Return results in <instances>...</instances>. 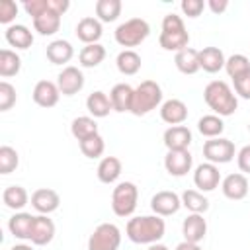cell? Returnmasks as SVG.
<instances>
[{
    "mask_svg": "<svg viewBox=\"0 0 250 250\" xmlns=\"http://www.w3.org/2000/svg\"><path fill=\"white\" fill-rule=\"evenodd\" d=\"M127 238L135 244H154L160 242V238L166 232V223L158 215H141L129 219L125 227Z\"/></svg>",
    "mask_w": 250,
    "mask_h": 250,
    "instance_id": "obj_1",
    "label": "cell"
},
{
    "mask_svg": "<svg viewBox=\"0 0 250 250\" xmlns=\"http://www.w3.org/2000/svg\"><path fill=\"white\" fill-rule=\"evenodd\" d=\"M203 100L219 117L232 115L238 109L236 94L225 80H211L203 90Z\"/></svg>",
    "mask_w": 250,
    "mask_h": 250,
    "instance_id": "obj_2",
    "label": "cell"
},
{
    "mask_svg": "<svg viewBox=\"0 0 250 250\" xmlns=\"http://www.w3.org/2000/svg\"><path fill=\"white\" fill-rule=\"evenodd\" d=\"M158 43L164 51H174V53H178V51H182L189 45V33L184 25V20L178 14L170 12V14L164 16L162 31L158 35Z\"/></svg>",
    "mask_w": 250,
    "mask_h": 250,
    "instance_id": "obj_3",
    "label": "cell"
},
{
    "mask_svg": "<svg viewBox=\"0 0 250 250\" xmlns=\"http://www.w3.org/2000/svg\"><path fill=\"white\" fill-rule=\"evenodd\" d=\"M162 105V88L154 80H145L141 82L135 92H133V104H131V113L133 115H146L152 109Z\"/></svg>",
    "mask_w": 250,
    "mask_h": 250,
    "instance_id": "obj_4",
    "label": "cell"
},
{
    "mask_svg": "<svg viewBox=\"0 0 250 250\" xmlns=\"http://www.w3.org/2000/svg\"><path fill=\"white\" fill-rule=\"evenodd\" d=\"M150 33V25L146 20L143 18H131L127 21H123L121 25H117L115 29V41L125 47V49H131V47H137L141 45Z\"/></svg>",
    "mask_w": 250,
    "mask_h": 250,
    "instance_id": "obj_5",
    "label": "cell"
},
{
    "mask_svg": "<svg viewBox=\"0 0 250 250\" xmlns=\"http://www.w3.org/2000/svg\"><path fill=\"white\" fill-rule=\"evenodd\" d=\"M139 188L133 182H119L111 193V209L117 217H131L137 209Z\"/></svg>",
    "mask_w": 250,
    "mask_h": 250,
    "instance_id": "obj_6",
    "label": "cell"
},
{
    "mask_svg": "<svg viewBox=\"0 0 250 250\" xmlns=\"http://www.w3.org/2000/svg\"><path fill=\"white\" fill-rule=\"evenodd\" d=\"M121 244V230L113 223H102L88 238V250H117Z\"/></svg>",
    "mask_w": 250,
    "mask_h": 250,
    "instance_id": "obj_7",
    "label": "cell"
},
{
    "mask_svg": "<svg viewBox=\"0 0 250 250\" xmlns=\"http://www.w3.org/2000/svg\"><path fill=\"white\" fill-rule=\"evenodd\" d=\"M234 154H236L234 143L225 139V137L209 139L203 145V156L211 164H227V162H230L234 158Z\"/></svg>",
    "mask_w": 250,
    "mask_h": 250,
    "instance_id": "obj_8",
    "label": "cell"
},
{
    "mask_svg": "<svg viewBox=\"0 0 250 250\" xmlns=\"http://www.w3.org/2000/svg\"><path fill=\"white\" fill-rule=\"evenodd\" d=\"M180 207H182V197L176 191L162 189V191H156L150 197V209L158 217H170V215L178 213Z\"/></svg>",
    "mask_w": 250,
    "mask_h": 250,
    "instance_id": "obj_9",
    "label": "cell"
},
{
    "mask_svg": "<svg viewBox=\"0 0 250 250\" xmlns=\"http://www.w3.org/2000/svg\"><path fill=\"white\" fill-rule=\"evenodd\" d=\"M221 182L223 180H221V172H219L217 164L203 162L193 172V184L199 191H213Z\"/></svg>",
    "mask_w": 250,
    "mask_h": 250,
    "instance_id": "obj_10",
    "label": "cell"
},
{
    "mask_svg": "<svg viewBox=\"0 0 250 250\" xmlns=\"http://www.w3.org/2000/svg\"><path fill=\"white\" fill-rule=\"evenodd\" d=\"M221 189H223V195L227 199H232V201H240L248 195V189H250V182L248 178L242 174V172H234V174H229L223 178L221 182Z\"/></svg>",
    "mask_w": 250,
    "mask_h": 250,
    "instance_id": "obj_11",
    "label": "cell"
},
{
    "mask_svg": "<svg viewBox=\"0 0 250 250\" xmlns=\"http://www.w3.org/2000/svg\"><path fill=\"white\" fill-rule=\"evenodd\" d=\"M57 86L62 96H74L84 88V74L76 66H64L57 76Z\"/></svg>",
    "mask_w": 250,
    "mask_h": 250,
    "instance_id": "obj_12",
    "label": "cell"
},
{
    "mask_svg": "<svg viewBox=\"0 0 250 250\" xmlns=\"http://www.w3.org/2000/svg\"><path fill=\"white\" fill-rule=\"evenodd\" d=\"M193 166V156L189 150H168L164 156V168L170 176L182 178L186 176Z\"/></svg>",
    "mask_w": 250,
    "mask_h": 250,
    "instance_id": "obj_13",
    "label": "cell"
},
{
    "mask_svg": "<svg viewBox=\"0 0 250 250\" xmlns=\"http://www.w3.org/2000/svg\"><path fill=\"white\" fill-rule=\"evenodd\" d=\"M31 205H33V209L39 215H49V213H53V211L59 209L61 197L51 188H39V189H35L31 193Z\"/></svg>",
    "mask_w": 250,
    "mask_h": 250,
    "instance_id": "obj_14",
    "label": "cell"
},
{
    "mask_svg": "<svg viewBox=\"0 0 250 250\" xmlns=\"http://www.w3.org/2000/svg\"><path fill=\"white\" fill-rule=\"evenodd\" d=\"M182 234L184 240L199 244L207 234V221L199 213H189L182 223Z\"/></svg>",
    "mask_w": 250,
    "mask_h": 250,
    "instance_id": "obj_15",
    "label": "cell"
},
{
    "mask_svg": "<svg viewBox=\"0 0 250 250\" xmlns=\"http://www.w3.org/2000/svg\"><path fill=\"white\" fill-rule=\"evenodd\" d=\"M53 238H55V223H53V219H49V215H35L29 240L35 246H45Z\"/></svg>",
    "mask_w": 250,
    "mask_h": 250,
    "instance_id": "obj_16",
    "label": "cell"
},
{
    "mask_svg": "<svg viewBox=\"0 0 250 250\" xmlns=\"http://www.w3.org/2000/svg\"><path fill=\"white\" fill-rule=\"evenodd\" d=\"M33 102L41 107H53L59 104V98H61V90L57 86V82H51V80H39L33 88Z\"/></svg>",
    "mask_w": 250,
    "mask_h": 250,
    "instance_id": "obj_17",
    "label": "cell"
},
{
    "mask_svg": "<svg viewBox=\"0 0 250 250\" xmlns=\"http://www.w3.org/2000/svg\"><path fill=\"white\" fill-rule=\"evenodd\" d=\"M104 35V27L102 21L94 16H86L76 23V37L84 43V45H92L98 43L100 37Z\"/></svg>",
    "mask_w": 250,
    "mask_h": 250,
    "instance_id": "obj_18",
    "label": "cell"
},
{
    "mask_svg": "<svg viewBox=\"0 0 250 250\" xmlns=\"http://www.w3.org/2000/svg\"><path fill=\"white\" fill-rule=\"evenodd\" d=\"M160 117L170 127L172 125H182L188 119V105L182 100H178V98H170V100L162 102V105H160Z\"/></svg>",
    "mask_w": 250,
    "mask_h": 250,
    "instance_id": "obj_19",
    "label": "cell"
},
{
    "mask_svg": "<svg viewBox=\"0 0 250 250\" xmlns=\"http://www.w3.org/2000/svg\"><path fill=\"white\" fill-rule=\"evenodd\" d=\"M162 141L168 150H188L191 145V131L186 125H172L164 131Z\"/></svg>",
    "mask_w": 250,
    "mask_h": 250,
    "instance_id": "obj_20",
    "label": "cell"
},
{
    "mask_svg": "<svg viewBox=\"0 0 250 250\" xmlns=\"http://www.w3.org/2000/svg\"><path fill=\"white\" fill-rule=\"evenodd\" d=\"M61 14H57L53 8H51V0H49V8L39 14L37 18H33V27L39 35H55L61 27Z\"/></svg>",
    "mask_w": 250,
    "mask_h": 250,
    "instance_id": "obj_21",
    "label": "cell"
},
{
    "mask_svg": "<svg viewBox=\"0 0 250 250\" xmlns=\"http://www.w3.org/2000/svg\"><path fill=\"white\" fill-rule=\"evenodd\" d=\"M225 53L219 47H203L199 51V68H203L209 74H215L221 68H225Z\"/></svg>",
    "mask_w": 250,
    "mask_h": 250,
    "instance_id": "obj_22",
    "label": "cell"
},
{
    "mask_svg": "<svg viewBox=\"0 0 250 250\" xmlns=\"http://www.w3.org/2000/svg\"><path fill=\"white\" fill-rule=\"evenodd\" d=\"M133 92H135V88H131V86L125 84V82L115 84V86L111 88V92H109V100H111V107H113V111H119V113L131 111Z\"/></svg>",
    "mask_w": 250,
    "mask_h": 250,
    "instance_id": "obj_23",
    "label": "cell"
},
{
    "mask_svg": "<svg viewBox=\"0 0 250 250\" xmlns=\"http://www.w3.org/2000/svg\"><path fill=\"white\" fill-rule=\"evenodd\" d=\"M45 55L53 64H66L74 55V47L66 39H55L47 45Z\"/></svg>",
    "mask_w": 250,
    "mask_h": 250,
    "instance_id": "obj_24",
    "label": "cell"
},
{
    "mask_svg": "<svg viewBox=\"0 0 250 250\" xmlns=\"http://www.w3.org/2000/svg\"><path fill=\"white\" fill-rule=\"evenodd\" d=\"M33 219H35V215H31V213H23V211L14 213V215L10 217V221H8V229H10V232H12L16 238H20V240H29V236H31V227H33Z\"/></svg>",
    "mask_w": 250,
    "mask_h": 250,
    "instance_id": "obj_25",
    "label": "cell"
},
{
    "mask_svg": "<svg viewBox=\"0 0 250 250\" xmlns=\"http://www.w3.org/2000/svg\"><path fill=\"white\" fill-rule=\"evenodd\" d=\"M4 35H6V41L16 49H29L33 45V33L29 31V27H25L21 23L8 25Z\"/></svg>",
    "mask_w": 250,
    "mask_h": 250,
    "instance_id": "obj_26",
    "label": "cell"
},
{
    "mask_svg": "<svg viewBox=\"0 0 250 250\" xmlns=\"http://www.w3.org/2000/svg\"><path fill=\"white\" fill-rule=\"evenodd\" d=\"M174 62L182 74H195L199 70V51L193 47H186L176 53Z\"/></svg>",
    "mask_w": 250,
    "mask_h": 250,
    "instance_id": "obj_27",
    "label": "cell"
},
{
    "mask_svg": "<svg viewBox=\"0 0 250 250\" xmlns=\"http://www.w3.org/2000/svg\"><path fill=\"white\" fill-rule=\"evenodd\" d=\"M86 109H88L90 115L96 119V117H107L113 107H111L109 96H107L105 92H102V90H96V92H92V94L86 98Z\"/></svg>",
    "mask_w": 250,
    "mask_h": 250,
    "instance_id": "obj_28",
    "label": "cell"
},
{
    "mask_svg": "<svg viewBox=\"0 0 250 250\" xmlns=\"http://www.w3.org/2000/svg\"><path fill=\"white\" fill-rule=\"evenodd\" d=\"M123 164L117 156H104L98 164V180L102 184H113L121 176Z\"/></svg>",
    "mask_w": 250,
    "mask_h": 250,
    "instance_id": "obj_29",
    "label": "cell"
},
{
    "mask_svg": "<svg viewBox=\"0 0 250 250\" xmlns=\"http://www.w3.org/2000/svg\"><path fill=\"white\" fill-rule=\"evenodd\" d=\"M115 64H117V70H119L121 74L133 76V74H137V72L141 70L143 61H141V55H139L137 51H133V49H123V51L117 55Z\"/></svg>",
    "mask_w": 250,
    "mask_h": 250,
    "instance_id": "obj_30",
    "label": "cell"
},
{
    "mask_svg": "<svg viewBox=\"0 0 250 250\" xmlns=\"http://www.w3.org/2000/svg\"><path fill=\"white\" fill-rule=\"evenodd\" d=\"M70 133L80 143V141H84V139H88L92 135H98V123L90 115H78L70 123Z\"/></svg>",
    "mask_w": 250,
    "mask_h": 250,
    "instance_id": "obj_31",
    "label": "cell"
},
{
    "mask_svg": "<svg viewBox=\"0 0 250 250\" xmlns=\"http://www.w3.org/2000/svg\"><path fill=\"white\" fill-rule=\"evenodd\" d=\"M104 59H105V47L100 45V43L84 45V47L80 49V53H78L80 66H84V68H94V66H98Z\"/></svg>",
    "mask_w": 250,
    "mask_h": 250,
    "instance_id": "obj_32",
    "label": "cell"
},
{
    "mask_svg": "<svg viewBox=\"0 0 250 250\" xmlns=\"http://www.w3.org/2000/svg\"><path fill=\"white\" fill-rule=\"evenodd\" d=\"M182 205L189 211V213H199L203 215L209 209V199L203 195V191L199 189H186L182 195Z\"/></svg>",
    "mask_w": 250,
    "mask_h": 250,
    "instance_id": "obj_33",
    "label": "cell"
},
{
    "mask_svg": "<svg viewBox=\"0 0 250 250\" xmlns=\"http://www.w3.org/2000/svg\"><path fill=\"white\" fill-rule=\"evenodd\" d=\"M2 201L6 207H10L14 211H21L27 205L29 195H27L25 188H21V186H8L2 193Z\"/></svg>",
    "mask_w": 250,
    "mask_h": 250,
    "instance_id": "obj_34",
    "label": "cell"
},
{
    "mask_svg": "<svg viewBox=\"0 0 250 250\" xmlns=\"http://www.w3.org/2000/svg\"><path fill=\"white\" fill-rule=\"evenodd\" d=\"M21 68V59L16 51L12 49H2L0 51V76L2 78H10L16 76Z\"/></svg>",
    "mask_w": 250,
    "mask_h": 250,
    "instance_id": "obj_35",
    "label": "cell"
},
{
    "mask_svg": "<svg viewBox=\"0 0 250 250\" xmlns=\"http://www.w3.org/2000/svg\"><path fill=\"white\" fill-rule=\"evenodd\" d=\"M121 10H123V4L121 0H98L96 2V16L100 21H115L119 16H121Z\"/></svg>",
    "mask_w": 250,
    "mask_h": 250,
    "instance_id": "obj_36",
    "label": "cell"
},
{
    "mask_svg": "<svg viewBox=\"0 0 250 250\" xmlns=\"http://www.w3.org/2000/svg\"><path fill=\"white\" fill-rule=\"evenodd\" d=\"M197 129H199V133H201L203 137H207V139H215V137H221V133L225 131V123H223V119H221L219 115L209 113V115L199 117V121H197Z\"/></svg>",
    "mask_w": 250,
    "mask_h": 250,
    "instance_id": "obj_37",
    "label": "cell"
},
{
    "mask_svg": "<svg viewBox=\"0 0 250 250\" xmlns=\"http://www.w3.org/2000/svg\"><path fill=\"white\" fill-rule=\"evenodd\" d=\"M78 146H80V150H82V154L86 158H100L104 154V150H105V143H104V137L100 133L80 141Z\"/></svg>",
    "mask_w": 250,
    "mask_h": 250,
    "instance_id": "obj_38",
    "label": "cell"
},
{
    "mask_svg": "<svg viewBox=\"0 0 250 250\" xmlns=\"http://www.w3.org/2000/svg\"><path fill=\"white\" fill-rule=\"evenodd\" d=\"M20 164V154L16 148L2 145L0 146V174H12Z\"/></svg>",
    "mask_w": 250,
    "mask_h": 250,
    "instance_id": "obj_39",
    "label": "cell"
},
{
    "mask_svg": "<svg viewBox=\"0 0 250 250\" xmlns=\"http://www.w3.org/2000/svg\"><path fill=\"white\" fill-rule=\"evenodd\" d=\"M225 70H227V74L230 78H236V76H240V74L250 70V61H248L246 55H240V53L230 55L227 59V62H225Z\"/></svg>",
    "mask_w": 250,
    "mask_h": 250,
    "instance_id": "obj_40",
    "label": "cell"
},
{
    "mask_svg": "<svg viewBox=\"0 0 250 250\" xmlns=\"http://www.w3.org/2000/svg\"><path fill=\"white\" fill-rule=\"evenodd\" d=\"M16 100H18L16 88H14L10 82L2 80V82H0V111L12 109V105L16 104Z\"/></svg>",
    "mask_w": 250,
    "mask_h": 250,
    "instance_id": "obj_41",
    "label": "cell"
},
{
    "mask_svg": "<svg viewBox=\"0 0 250 250\" xmlns=\"http://www.w3.org/2000/svg\"><path fill=\"white\" fill-rule=\"evenodd\" d=\"M18 16V4L14 0H0V23H10Z\"/></svg>",
    "mask_w": 250,
    "mask_h": 250,
    "instance_id": "obj_42",
    "label": "cell"
},
{
    "mask_svg": "<svg viewBox=\"0 0 250 250\" xmlns=\"http://www.w3.org/2000/svg\"><path fill=\"white\" fill-rule=\"evenodd\" d=\"M232 84H234V92L240 98L250 100V70L240 74V76H236V78H232Z\"/></svg>",
    "mask_w": 250,
    "mask_h": 250,
    "instance_id": "obj_43",
    "label": "cell"
},
{
    "mask_svg": "<svg viewBox=\"0 0 250 250\" xmlns=\"http://www.w3.org/2000/svg\"><path fill=\"white\" fill-rule=\"evenodd\" d=\"M180 8L188 18H197V16H201V12L205 8V2L203 0H182Z\"/></svg>",
    "mask_w": 250,
    "mask_h": 250,
    "instance_id": "obj_44",
    "label": "cell"
},
{
    "mask_svg": "<svg viewBox=\"0 0 250 250\" xmlns=\"http://www.w3.org/2000/svg\"><path fill=\"white\" fill-rule=\"evenodd\" d=\"M47 8H49V0H25L23 2V10L27 12V16H31V20L43 14Z\"/></svg>",
    "mask_w": 250,
    "mask_h": 250,
    "instance_id": "obj_45",
    "label": "cell"
},
{
    "mask_svg": "<svg viewBox=\"0 0 250 250\" xmlns=\"http://www.w3.org/2000/svg\"><path fill=\"white\" fill-rule=\"evenodd\" d=\"M236 162H238V168L242 174H250V145L242 146L236 152Z\"/></svg>",
    "mask_w": 250,
    "mask_h": 250,
    "instance_id": "obj_46",
    "label": "cell"
},
{
    "mask_svg": "<svg viewBox=\"0 0 250 250\" xmlns=\"http://www.w3.org/2000/svg\"><path fill=\"white\" fill-rule=\"evenodd\" d=\"M207 6H209V10L213 14H223L229 8V0H209Z\"/></svg>",
    "mask_w": 250,
    "mask_h": 250,
    "instance_id": "obj_47",
    "label": "cell"
},
{
    "mask_svg": "<svg viewBox=\"0 0 250 250\" xmlns=\"http://www.w3.org/2000/svg\"><path fill=\"white\" fill-rule=\"evenodd\" d=\"M176 250H201V246H199V244H195V242H188V240H182V242L176 246Z\"/></svg>",
    "mask_w": 250,
    "mask_h": 250,
    "instance_id": "obj_48",
    "label": "cell"
},
{
    "mask_svg": "<svg viewBox=\"0 0 250 250\" xmlns=\"http://www.w3.org/2000/svg\"><path fill=\"white\" fill-rule=\"evenodd\" d=\"M146 250H170L166 244H160V242H154V244H148Z\"/></svg>",
    "mask_w": 250,
    "mask_h": 250,
    "instance_id": "obj_49",
    "label": "cell"
},
{
    "mask_svg": "<svg viewBox=\"0 0 250 250\" xmlns=\"http://www.w3.org/2000/svg\"><path fill=\"white\" fill-rule=\"evenodd\" d=\"M10 250H33L31 246H27V244H14Z\"/></svg>",
    "mask_w": 250,
    "mask_h": 250,
    "instance_id": "obj_50",
    "label": "cell"
}]
</instances>
